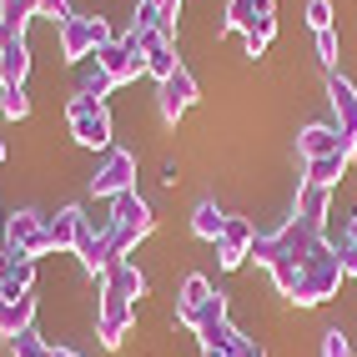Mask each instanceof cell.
Returning <instances> with one entry per match:
<instances>
[{"label": "cell", "mask_w": 357, "mask_h": 357, "mask_svg": "<svg viewBox=\"0 0 357 357\" xmlns=\"http://www.w3.org/2000/svg\"><path fill=\"white\" fill-rule=\"evenodd\" d=\"M101 292H116V297H126V302H136V297H146V277H141L131 261L121 257L116 267L101 277Z\"/></svg>", "instance_id": "18"}, {"label": "cell", "mask_w": 357, "mask_h": 357, "mask_svg": "<svg viewBox=\"0 0 357 357\" xmlns=\"http://www.w3.org/2000/svg\"><path fill=\"white\" fill-rule=\"evenodd\" d=\"M217 322H227V297H222V292H211V297H206V302L197 307V312L181 322V327H192V332H206V327H217Z\"/></svg>", "instance_id": "24"}, {"label": "cell", "mask_w": 357, "mask_h": 357, "mask_svg": "<svg viewBox=\"0 0 357 357\" xmlns=\"http://www.w3.org/2000/svg\"><path fill=\"white\" fill-rule=\"evenodd\" d=\"M0 242H6V252H20V257H45L51 252L45 247V217L40 211H15V217H6Z\"/></svg>", "instance_id": "7"}, {"label": "cell", "mask_w": 357, "mask_h": 357, "mask_svg": "<svg viewBox=\"0 0 357 357\" xmlns=\"http://www.w3.org/2000/svg\"><path fill=\"white\" fill-rule=\"evenodd\" d=\"M252 261H257V267H272V261H277V236H257V242H252Z\"/></svg>", "instance_id": "34"}, {"label": "cell", "mask_w": 357, "mask_h": 357, "mask_svg": "<svg viewBox=\"0 0 357 357\" xmlns=\"http://www.w3.org/2000/svg\"><path fill=\"white\" fill-rule=\"evenodd\" d=\"M0 282H6V297L31 292V282H36V257H20V252H6V247H0Z\"/></svg>", "instance_id": "16"}, {"label": "cell", "mask_w": 357, "mask_h": 357, "mask_svg": "<svg viewBox=\"0 0 357 357\" xmlns=\"http://www.w3.org/2000/svg\"><path fill=\"white\" fill-rule=\"evenodd\" d=\"M0 302H6V282H0Z\"/></svg>", "instance_id": "41"}, {"label": "cell", "mask_w": 357, "mask_h": 357, "mask_svg": "<svg viewBox=\"0 0 357 357\" xmlns=\"http://www.w3.org/2000/svg\"><path fill=\"white\" fill-rule=\"evenodd\" d=\"M252 242H257V227H252L247 217H227L222 242H217V261H222L227 272H236V267L252 257Z\"/></svg>", "instance_id": "9"}, {"label": "cell", "mask_w": 357, "mask_h": 357, "mask_svg": "<svg viewBox=\"0 0 357 357\" xmlns=\"http://www.w3.org/2000/svg\"><path fill=\"white\" fill-rule=\"evenodd\" d=\"M307 26H312V31H332V0H307Z\"/></svg>", "instance_id": "31"}, {"label": "cell", "mask_w": 357, "mask_h": 357, "mask_svg": "<svg viewBox=\"0 0 357 357\" xmlns=\"http://www.w3.org/2000/svg\"><path fill=\"white\" fill-rule=\"evenodd\" d=\"M10 357H51V347L36 332H20V337H10Z\"/></svg>", "instance_id": "28"}, {"label": "cell", "mask_w": 357, "mask_h": 357, "mask_svg": "<svg viewBox=\"0 0 357 357\" xmlns=\"http://www.w3.org/2000/svg\"><path fill=\"white\" fill-rule=\"evenodd\" d=\"M111 76H106V70L101 66H91V70H81V81H76V96H91V101H106L111 96Z\"/></svg>", "instance_id": "26"}, {"label": "cell", "mask_w": 357, "mask_h": 357, "mask_svg": "<svg viewBox=\"0 0 357 357\" xmlns=\"http://www.w3.org/2000/svg\"><path fill=\"white\" fill-rule=\"evenodd\" d=\"M151 6H156V15L166 20V26H172V31H176V15H181V0H151Z\"/></svg>", "instance_id": "35"}, {"label": "cell", "mask_w": 357, "mask_h": 357, "mask_svg": "<svg viewBox=\"0 0 357 357\" xmlns=\"http://www.w3.org/2000/svg\"><path fill=\"white\" fill-rule=\"evenodd\" d=\"M272 36H277V15H257L252 26L242 31V40H247V56H261L272 45Z\"/></svg>", "instance_id": "25"}, {"label": "cell", "mask_w": 357, "mask_h": 357, "mask_svg": "<svg viewBox=\"0 0 357 357\" xmlns=\"http://www.w3.org/2000/svg\"><path fill=\"white\" fill-rule=\"evenodd\" d=\"M342 172H347V156H342V151H337V156H317V161H307V181H312V186H327V192L342 181Z\"/></svg>", "instance_id": "22"}, {"label": "cell", "mask_w": 357, "mask_h": 357, "mask_svg": "<svg viewBox=\"0 0 357 357\" xmlns=\"http://www.w3.org/2000/svg\"><path fill=\"white\" fill-rule=\"evenodd\" d=\"M0 116H6V121H26V116H31V96H26V86L0 91Z\"/></svg>", "instance_id": "27"}, {"label": "cell", "mask_w": 357, "mask_h": 357, "mask_svg": "<svg viewBox=\"0 0 357 357\" xmlns=\"http://www.w3.org/2000/svg\"><path fill=\"white\" fill-rule=\"evenodd\" d=\"M322 357H352V342L342 337L337 327H327V332H322Z\"/></svg>", "instance_id": "32"}, {"label": "cell", "mask_w": 357, "mask_h": 357, "mask_svg": "<svg viewBox=\"0 0 357 357\" xmlns=\"http://www.w3.org/2000/svg\"><path fill=\"white\" fill-rule=\"evenodd\" d=\"M40 15L56 20V26H66V20H76V10H70V0H40Z\"/></svg>", "instance_id": "33"}, {"label": "cell", "mask_w": 357, "mask_h": 357, "mask_svg": "<svg viewBox=\"0 0 357 357\" xmlns=\"http://www.w3.org/2000/svg\"><path fill=\"white\" fill-rule=\"evenodd\" d=\"M106 40H116V36H111V26L101 15H76V20H66V26H61V56L81 66V61L96 56Z\"/></svg>", "instance_id": "4"}, {"label": "cell", "mask_w": 357, "mask_h": 357, "mask_svg": "<svg viewBox=\"0 0 357 357\" xmlns=\"http://www.w3.org/2000/svg\"><path fill=\"white\" fill-rule=\"evenodd\" d=\"M26 76H31V45H26V36H15L6 51H0V91L26 86Z\"/></svg>", "instance_id": "15"}, {"label": "cell", "mask_w": 357, "mask_h": 357, "mask_svg": "<svg viewBox=\"0 0 357 357\" xmlns=\"http://www.w3.org/2000/svg\"><path fill=\"white\" fill-rule=\"evenodd\" d=\"M81 227H86V211L81 206H61L56 217H45V247L51 252H76Z\"/></svg>", "instance_id": "12"}, {"label": "cell", "mask_w": 357, "mask_h": 357, "mask_svg": "<svg viewBox=\"0 0 357 357\" xmlns=\"http://www.w3.org/2000/svg\"><path fill=\"white\" fill-rule=\"evenodd\" d=\"M10 40H15V31L6 26V20H0V51H6V45H10Z\"/></svg>", "instance_id": "36"}, {"label": "cell", "mask_w": 357, "mask_h": 357, "mask_svg": "<svg viewBox=\"0 0 357 357\" xmlns=\"http://www.w3.org/2000/svg\"><path fill=\"white\" fill-rule=\"evenodd\" d=\"M121 192H136V156L121 151V146H111L106 161L96 166V176H91V197H101V202H116Z\"/></svg>", "instance_id": "5"}, {"label": "cell", "mask_w": 357, "mask_h": 357, "mask_svg": "<svg viewBox=\"0 0 357 357\" xmlns=\"http://www.w3.org/2000/svg\"><path fill=\"white\" fill-rule=\"evenodd\" d=\"M197 337H202V347H222L227 357H267V352H261V342H252L247 332H236L231 322H217V327L197 332Z\"/></svg>", "instance_id": "13"}, {"label": "cell", "mask_w": 357, "mask_h": 357, "mask_svg": "<svg viewBox=\"0 0 357 357\" xmlns=\"http://www.w3.org/2000/svg\"><path fill=\"white\" fill-rule=\"evenodd\" d=\"M347 231H352V242H357V217H352V222H347Z\"/></svg>", "instance_id": "40"}, {"label": "cell", "mask_w": 357, "mask_h": 357, "mask_svg": "<svg viewBox=\"0 0 357 357\" xmlns=\"http://www.w3.org/2000/svg\"><path fill=\"white\" fill-rule=\"evenodd\" d=\"M0 227H6V217H0Z\"/></svg>", "instance_id": "42"}, {"label": "cell", "mask_w": 357, "mask_h": 357, "mask_svg": "<svg viewBox=\"0 0 357 357\" xmlns=\"http://www.w3.org/2000/svg\"><path fill=\"white\" fill-rule=\"evenodd\" d=\"M297 151H302V161L337 156V126H302V136H297Z\"/></svg>", "instance_id": "19"}, {"label": "cell", "mask_w": 357, "mask_h": 357, "mask_svg": "<svg viewBox=\"0 0 357 357\" xmlns=\"http://www.w3.org/2000/svg\"><path fill=\"white\" fill-rule=\"evenodd\" d=\"M317 36V61L327 70H337V31H312Z\"/></svg>", "instance_id": "30"}, {"label": "cell", "mask_w": 357, "mask_h": 357, "mask_svg": "<svg viewBox=\"0 0 357 357\" xmlns=\"http://www.w3.org/2000/svg\"><path fill=\"white\" fill-rule=\"evenodd\" d=\"M206 297H211V282H206L202 272H192V277L181 282V297H176V322H186V317H192Z\"/></svg>", "instance_id": "21"}, {"label": "cell", "mask_w": 357, "mask_h": 357, "mask_svg": "<svg viewBox=\"0 0 357 357\" xmlns=\"http://www.w3.org/2000/svg\"><path fill=\"white\" fill-rule=\"evenodd\" d=\"M66 126L70 136L91 151H111V111L106 101H91V96H70L66 101Z\"/></svg>", "instance_id": "3"}, {"label": "cell", "mask_w": 357, "mask_h": 357, "mask_svg": "<svg viewBox=\"0 0 357 357\" xmlns=\"http://www.w3.org/2000/svg\"><path fill=\"white\" fill-rule=\"evenodd\" d=\"M332 252H337L342 272H347V277H357V242H352V231H342L337 242H332Z\"/></svg>", "instance_id": "29"}, {"label": "cell", "mask_w": 357, "mask_h": 357, "mask_svg": "<svg viewBox=\"0 0 357 357\" xmlns=\"http://www.w3.org/2000/svg\"><path fill=\"white\" fill-rule=\"evenodd\" d=\"M156 231V217H151V202L146 197H136V192H121L111 202V227H106V236H111V247L116 252H131L141 236H151Z\"/></svg>", "instance_id": "2"}, {"label": "cell", "mask_w": 357, "mask_h": 357, "mask_svg": "<svg viewBox=\"0 0 357 357\" xmlns=\"http://www.w3.org/2000/svg\"><path fill=\"white\" fill-rule=\"evenodd\" d=\"M51 357H81L76 347H51Z\"/></svg>", "instance_id": "38"}, {"label": "cell", "mask_w": 357, "mask_h": 357, "mask_svg": "<svg viewBox=\"0 0 357 357\" xmlns=\"http://www.w3.org/2000/svg\"><path fill=\"white\" fill-rule=\"evenodd\" d=\"M131 322H136V302L116 297V292H101V307H96V337H101V347H121Z\"/></svg>", "instance_id": "8"}, {"label": "cell", "mask_w": 357, "mask_h": 357, "mask_svg": "<svg viewBox=\"0 0 357 357\" xmlns=\"http://www.w3.org/2000/svg\"><path fill=\"white\" fill-rule=\"evenodd\" d=\"M252 10H257V15H272L277 6H272V0H252Z\"/></svg>", "instance_id": "37"}, {"label": "cell", "mask_w": 357, "mask_h": 357, "mask_svg": "<svg viewBox=\"0 0 357 357\" xmlns=\"http://www.w3.org/2000/svg\"><path fill=\"white\" fill-rule=\"evenodd\" d=\"M31 322H36V297L31 292H15V297H6L0 302V337H20V332H31Z\"/></svg>", "instance_id": "14"}, {"label": "cell", "mask_w": 357, "mask_h": 357, "mask_svg": "<svg viewBox=\"0 0 357 357\" xmlns=\"http://www.w3.org/2000/svg\"><path fill=\"white\" fill-rule=\"evenodd\" d=\"M96 66L106 70V76H111L116 86H126V81H136L141 70H146V61H141V56L131 51L126 40H106L101 51H96Z\"/></svg>", "instance_id": "11"}, {"label": "cell", "mask_w": 357, "mask_h": 357, "mask_svg": "<svg viewBox=\"0 0 357 357\" xmlns=\"http://www.w3.org/2000/svg\"><path fill=\"white\" fill-rule=\"evenodd\" d=\"M222 227H227V211L217 202H197L192 211V231L202 236V242H222Z\"/></svg>", "instance_id": "20"}, {"label": "cell", "mask_w": 357, "mask_h": 357, "mask_svg": "<svg viewBox=\"0 0 357 357\" xmlns=\"http://www.w3.org/2000/svg\"><path fill=\"white\" fill-rule=\"evenodd\" d=\"M202 357H227V352L222 347H202Z\"/></svg>", "instance_id": "39"}, {"label": "cell", "mask_w": 357, "mask_h": 357, "mask_svg": "<svg viewBox=\"0 0 357 357\" xmlns=\"http://www.w3.org/2000/svg\"><path fill=\"white\" fill-rule=\"evenodd\" d=\"M40 15V0H0V20L15 31V36H26V26Z\"/></svg>", "instance_id": "23"}, {"label": "cell", "mask_w": 357, "mask_h": 357, "mask_svg": "<svg viewBox=\"0 0 357 357\" xmlns=\"http://www.w3.org/2000/svg\"><path fill=\"white\" fill-rule=\"evenodd\" d=\"M327 206H332V192H327V186H312V181H302L297 186V211H292V217H302L307 227H327Z\"/></svg>", "instance_id": "17"}, {"label": "cell", "mask_w": 357, "mask_h": 357, "mask_svg": "<svg viewBox=\"0 0 357 357\" xmlns=\"http://www.w3.org/2000/svg\"><path fill=\"white\" fill-rule=\"evenodd\" d=\"M192 106H197V76L186 66H176L166 81H156V111H161L166 126H176Z\"/></svg>", "instance_id": "6"}, {"label": "cell", "mask_w": 357, "mask_h": 357, "mask_svg": "<svg viewBox=\"0 0 357 357\" xmlns=\"http://www.w3.org/2000/svg\"><path fill=\"white\" fill-rule=\"evenodd\" d=\"M327 101L337 111V136L357 141V86L342 76V70H327Z\"/></svg>", "instance_id": "10"}, {"label": "cell", "mask_w": 357, "mask_h": 357, "mask_svg": "<svg viewBox=\"0 0 357 357\" xmlns=\"http://www.w3.org/2000/svg\"><path fill=\"white\" fill-rule=\"evenodd\" d=\"M342 261H337V252H332L327 242L302 261V277H297V292H292V302L297 307H317V302H327V297H337V287H342Z\"/></svg>", "instance_id": "1"}]
</instances>
